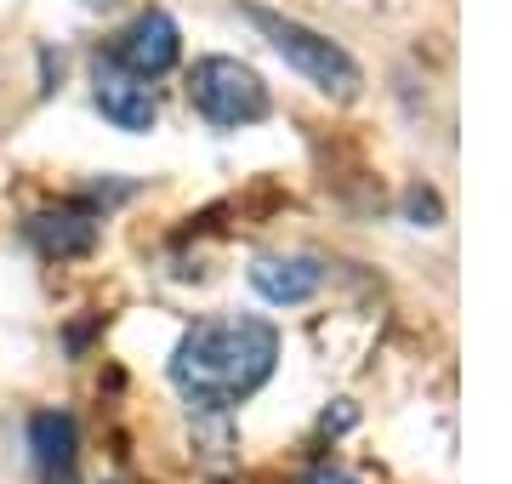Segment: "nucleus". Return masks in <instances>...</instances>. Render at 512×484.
I'll list each match as a JSON object with an SVG mask.
<instances>
[{
	"label": "nucleus",
	"instance_id": "nucleus-1",
	"mask_svg": "<svg viewBox=\"0 0 512 484\" xmlns=\"http://www.w3.org/2000/svg\"><path fill=\"white\" fill-rule=\"evenodd\" d=\"M279 365V331L256 314L200 319L171 354V388L194 405H239Z\"/></svg>",
	"mask_w": 512,
	"mask_h": 484
},
{
	"label": "nucleus",
	"instance_id": "nucleus-2",
	"mask_svg": "<svg viewBox=\"0 0 512 484\" xmlns=\"http://www.w3.org/2000/svg\"><path fill=\"white\" fill-rule=\"evenodd\" d=\"M245 18L268 35V46H274L285 63H291L302 80H313L325 97H336V103H353L359 97V86H365V69L353 63V52L342 46V40L319 35V29H308L302 18H285V12H268V6H256V0H245L239 6Z\"/></svg>",
	"mask_w": 512,
	"mask_h": 484
},
{
	"label": "nucleus",
	"instance_id": "nucleus-3",
	"mask_svg": "<svg viewBox=\"0 0 512 484\" xmlns=\"http://www.w3.org/2000/svg\"><path fill=\"white\" fill-rule=\"evenodd\" d=\"M188 103L217 131L256 126V120H268V109H274L262 75H256L251 63H239V57H200L194 75H188Z\"/></svg>",
	"mask_w": 512,
	"mask_h": 484
},
{
	"label": "nucleus",
	"instance_id": "nucleus-4",
	"mask_svg": "<svg viewBox=\"0 0 512 484\" xmlns=\"http://www.w3.org/2000/svg\"><path fill=\"white\" fill-rule=\"evenodd\" d=\"M177 57H183V29H177V18L160 12V6L137 12L109 46V63H120V69L137 75V80H160L165 69H177Z\"/></svg>",
	"mask_w": 512,
	"mask_h": 484
},
{
	"label": "nucleus",
	"instance_id": "nucleus-5",
	"mask_svg": "<svg viewBox=\"0 0 512 484\" xmlns=\"http://www.w3.org/2000/svg\"><path fill=\"white\" fill-rule=\"evenodd\" d=\"M92 97H97V109H103V120H114L120 131H148L154 120H160L154 86H148V80H137V75H126V69H120V63H109V57H97Z\"/></svg>",
	"mask_w": 512,
	"mask_h": 484
},
{
	"label": "nucleus",
	"instance_id": "nucleus-6",
	"mask_svg": "<svg viewBox=\"0 0 512 484\" xmlns=\"http://www.w3.org/2000/svg\"><path fill=\"white\" fill-rule=\"evenodd\" d=\"M251 285L262 302H274V308H296V302H308L319 285H325V262L319 257H256L251 262Z\"/></svg>",
	"mask_w": 512,
	"mask_h": 484
},
{
	"label": "nucleus",
	"instance_id": "nucleus-7",
	"mask_svg": "<svg viewBox=\"0 0 512 484\" xmlns=\"http://www.w3.org/2000/svg\"><path fill=\"white\" fill-rule=\"evenodd\" d=\"M29 450H35V467L46 484L69 479L74 450H80V422H74L69 410H40L35 422H29Z\"/></svg>",
	"mask_w": 512,
	"mask_h": 484
},
{
	"label": "nucleus",
	"instance_id": "nucleus-8",
	"mask_svg": "<svg viewBox=\"0 0 512 484\" xmlns=\"http://www.w3.org/2000/svg\"><path fill=\"white\" fill-rule=\"evenodd\" d=\"M29 240L46 257H80V251H92L97 223L86 211H40V217H29Z\"/></svg>",
	"mask_w": 512,
	"mask_h": 484
},
{
	"label": "nucleus",
	"instance_id": "nucleus-9",
	"mask_svg": "<svg viewBox=\"0 0 512 484\" xmlns=\"http://www.w3.org/2000/svg\"><path fill=\"white\" fill-rule=\"evenodd\" d=\"M404 211H410V217H427V228L439 223V200H433V194H421V188L404 194Z\"/></svg>",
	"mask_w": 512,
	"mask_h": 484
},
{
	"label": "nucleus",
	"instance_id": "nucleus-10",
	"mask_svg": "<svg viewBox=\"0 0 512 484\" xmlns=\"http://www.w3.org/2000/svg\"><path fill=\"white\" fill-rule=\"evenodd\" d=\"M302 484H359L353 473H342V467H319V473H308Z\"/></svg>",
	"mask_w": 512,
	"mask_h": 484
},
{
	"label": "nucleus",
	"instance_id": "nucleus-11",
	"mask_svg": "<svg viewBox=\"0 0 512 484\" xmlns=\"http://www.w3.org/2000/svg\"><path fill=\"white\" fill-rule=\"evenodd\" d=\"M86 6H114V0H86Z\"/></svg>",
	"mask_w": 512,
	"mask_h": 484
}]
</instances>
